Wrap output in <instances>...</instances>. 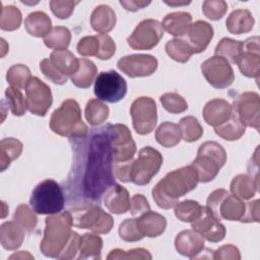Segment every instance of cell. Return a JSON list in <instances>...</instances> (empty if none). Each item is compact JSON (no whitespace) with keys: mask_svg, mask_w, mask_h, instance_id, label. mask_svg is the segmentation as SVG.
Listing matches in <instances>:
<instances>
[{"mask_svg":"<svg viewBox=\"0 0 260 260\" xmlns=\"http://www.w3.org/2000/svg\"><path fill=\"white\" fill-rule=\"evenodd\" d=\"M164 36L161 23L155 19H144L138 23L128 37L127 43L133 50H150L154 48Z\"/></svg>","mask_w":260,"mask_h":260,"instance_id":"obj_13","label":"cell"},{"mask_svg":"<svg viewBox=\"0 0 260 260\" xmlns=\"http://www.w3.org/2000/svg\"><path fill=\"white\" fill-rule=\"evenodd\" d=\"M100 41V51L96 58L101 60L111 59L116 52V44L113 39L105 34L96 35Z\"/></svg>","mask_w":260,"mask_h":260,"instance_id":"obj_54","label":"cell"},{"mask_svg":"<svg viewBox=\"0 0 260 260\" xmlns=\"http://www.w3.org/2000/svg\"><path fill=\"white\" fill-rule=\"evenodd\" d=\"M152 258L151 254L143 248H136L131 249L129 251H124L121 249H114L112 250L109 255L107 256L108 260H116V259H146L150 260Z\"/></svg>","mask_w":260,"mask_h":260,"instance_id":"obj_50","label":"cell"},{"mask_svg":"<svg viewBox=\"0 0 260 260\" xmlns=\"http://www.w3.org/2000/svg\"><path fill=\"white\" fill-rule=\"evenodd\" d=\"M213 38V27L206 21L197 20L192 23L184 36V40L190 46L193 54L203 52Z\"/></svg>","mask_w":260,"mask_h":260,"instance_id":"obj_18","label":"cell"},{"mask_svg":"<svg viewBox=\"0 0 260 260\" xmlns=\"http://www.w3.org/2000/svg\"><path fill=\"white\" fill-rule=\"evenodd\" d=\"M182 139L186 142H194L201 138L203 129L198 120L193 116H187L180 120L179 123Z\"/></svg>","mask_w":260,"mask_h":260,"instance_id":"obj_42","label":"cell"},{"mask_svg":"<svg viewBox=\"0 0 260 260\" xmlns=\"http://www.w3.org/2000/svg\"><path fill=\"white\" fill-rule=\"evenodd\" d=\"M76 4H78L77 1H50V7L52 12L60 19L68 18L72 14Z\"/></svg>","mask_w":260,"mask_h":260,"instance_id":"obj_53","label":"cell"},{"mask_svg":"<svg viewBox=\"0 0 260 260\" xmlns=\"http://www.w3.org/2000/svg\"><path fill=\"white\" fill-rule=\"evenodd\" d=\"M129 210L132 215L140 216L143 213L150 210V206L148 204L147 199L142 194H135L132 196L130 200Z\"/></svg>","mask_w":260,"mask_h":260,"instance_id":"obj_57","label":"cell"},{"mask_svg":"<svg viewBox=\"0 0 260 260\" xmlns=\"http://www.w3.org/2000/svg\"><path fill=\"white\" fill-rule=\"evenodd\" d=\"M103 240L100 236L86 233L80 238L78 259H101Z\"/></svg>","mask_w":260,"mask_h":260,"instance_id":"obj_33","label":"cell"},{"mask_svg":"<svg viewBox=\"0 0 260 260\" xmlns=\"http://www.w3.org/2000/svg\"><path fill=\"white\" fill-rule=\"evenodd\" d=\"M25 30L32 37L45 38L52 29L50 17L43 11H34L29 13L24 20Z\"/></svg>","mask_w":260,"mask_h":260,"instance_id":"obj_28","label":"cell"},{"mask_svg":"<svg viewBox=\"0 0 260 260\" xmlns=\"http://www.w3.org/2000/svg\"><path fill=\"white\" fill-rule=\"evenodd\" d=\"M191 228L203 239L212 243H218L222 241L226 233L225 226L205 207L203 208L201 216L191 222Z\"/></svg>","mask_w":260,"mask_h":260,"instance_id":"obj_17","label":"cell"},{"mask_svg":"<svg viewBox=\"0 0 260 260\" xmlns=\"http://www.w3.org/2000/svg\"><path fill=\"white\" fill-rule=\"evenodd\" d=\"M228 194L229 192L225 189H216L212 191L206 200V205L204 206L212 215H214L219 220H220L219 213H218L219 206Z\"/></svg>","mask_w":260,"mask_h":260,"instance_id":"obj_52","label":"cell"},{"mask_svg":"<svg viewBox=\"0 0 260 260\" xmlns=\"http://www.w3.org/2000/svg\"><path fill=\"white\" fill-rule=\"evenodd\" d=\"M49 60L52 65L66 77L74 75L79 67V59H77L67 49L53 51Z\"/></svg>","mask_w":260,"mask_h":260,"instance_id":"obj_26","label":"cell"},{"mask_svg":"<svg viewBox=\"0 0 260 260\" xmlns=\"http://www.w3.org/2000/svg\"><path fill=\"white\" fill-rule=\"evenodd\" d=\"M254 17L248 9H236L225 21L226 29L234 35L249 32L254 27Z\"/></svg>","mask_w":260,"mask_h":260,"instance_id":"obj_27","label":"cell"},{"mask_svg":"<svg viewBox=\"0 0 260 260\" xmlns=\"http://www.w3.org/2000/svg\"><path fill=\"white\" fill-rule=\"evenodd\" d=\"M104 202L108 210L112 213L123 214L129 210V193L126 188L115 183L105 192Z\"/></svg>","mask_w":260,"mask_h":260,"instance_id":"obj_21","label":"cell"},{"mask_svg":"<svg viewBox=\"0 0 260 260\" xmlns=\"http://www.w3.org/2000/svg\"><path fill=\"white\" fill-rule=\"evenodd\" d=\"M175 247L179 254L194 259L203 251L204 239L193 230H185L177 235Z\"/></svg>","mask_w":260,"mask_h":260,"instance_id":"obj_19","label":"cell"},{"mask_svg":"<svg viewBox=\"0 0 260 260\" xmlns=\"http://www.w3.org/2000/svg\"><path fill=\"white\" fill-rule=\"evenodd\" d=\"M241 73L247 77H254L258 80L260 73V55L259 53L243 51L237 63Z\"/></svg>","mask_w":260,"mask_h":260,"instance_id":"obj_38","label":"cell"},{"mask_svg":"<svg viewBox=\"0 0 260 260\" xmlns=\"http://www.w3.org/2000/svg\"><path fill=\"white\" fill-rule=\"evenodd\" d=\"M100 51V41L98 36H87L82 38L77 44V52L83 57L98 56Z\"/></svg>","mask_w":260,"mask_h":260,"instance_id":"obj_51","label":"cell"},{"mask_svg":"<svg viewBox=\"0 0 260 260\" xmlns=\"http://www.w3.org/2000/svg\"><path fill=\"white\" fill-rule=\"evenodd\" d=\"M234 113L240 118L245 126L253 127L259 131L260 125V99L253 91L241 93L233 104Z\"/></svg>","mask_w":260,"mask_h":260,"instance_id":"obj_15","label":"cell"},{"mask_svg":"<svg viewBox=\"0 0 260 260\" xmlns=\"http://www.w3.org/2000/svg\"><path fill=\"white\" fill-rule=\"evenodd\" d=\"M192 24V16L189 12L177 11L169 13L165 16L161 26L162 28L172 36L184 37L190 25Z\"/></svg>","mask_w":260,"mask_h":260,"instance_id":"obj_24","label":"cell"},{"mask_svg":"<svg viewBox=\"0 0 260 260\" xmlns=\"http://www.w3.org/2000/svg\"><path fill=\"white\" fill-rule=\"evenodd\" d=\"M116 21L117 18L115 11L105 4L96 6L90 16L91 27L100 34L107 35V32L114 28Z\"/></svg>","mask_w":260,"mask_h":260,"instance_id":"obj_25","label":"cell"},{"mask_svg":"<svg viewBox=\"0 0 260 260\" xmlns=\"http://www.w3.org/2000/svg\"><path fill=\"white\" fill-rule=\"evenodd\" d=\"M244 50L259 53V37H251L244 43Z\"/></svg>","mask_w":260,"mask_h":260,"instance_id":"obj_61","label":"cell"},{"mask_svg":"<svg viewBox=\"0 0 260 260\" xmlns=\"http://www.w3.org/2000/svg\"><path fill=\"white\" fill-rule=\"evenodd\" d=\"M107 129L112 146L113 162H125L133 159L136 153V144L129 128L124 124H109Z\"/></svg>","mask_w":260,"mask_h":260,"instance_id":"obj_11","label":"cell"},{"mask_svg":"<svg viewBox=\"0 0 260 260\" xmlns=\"http://www.w3.org/2000/svg\"><path fill=\"white\" fill-rule=\"evenodd\" d=\"M244 51V43L230 38H223L215 47V56L224 58L226 61L236 64Z\"/></svg>","mask_w":260,"mask_h":260,"instance_id":"obj_36","label":"cell"},{"mask_svg":"<svg viewBox=\"0 0 260 260\" xmlns=\"http://www.w3.org/2000/svg\"><path fill=\"white\" fill-rule=\"evenodd\" d=\"M157 59L152 55L135 54L119 59L118 68L131 78L149 76L157 69Z\"/></svg>","mask_w":260,"mask_h":260,"instance_id":"obj_16","label":"cell"},{"mask_svg":"<svg viewBox=\"0 0 260 260\" xmlns=\"http://www.w3.org/2000/svg\"><path fill=\"white\" fill-rule=\"evenodd\" d=\"M130 115L134 130L140 135H146L153 131L157 121L156 104L149 96L136 99L130 108Z\"/></svg>","mask_w":260,"mask_h":260,"instance_id":"obj_10","label":"cell"},{"mask_svg":"<svg viewBox=\"0 0 260 260\" xmlns=\"http://www.w3.org/2000/svg\"><path fill=\"white\" fill-rule=\"evenodd\" d=\"M120 4L128 11H137L150 4V1H138V0H121Z\"/></svg>","mask_w":260,"mask_h":260,"instance_id":"obj_60","label":"cell"},{"mask_svg":"<svg viewBox=\"0 0 260 260\" xmlns=\"http://www.w3.org/2000/svg\"><path fill=\"white\" fill-rule=\"evenodd\" d=\"M119 236L126 242H137L143 238L140 233L136 218H127L119 226Z\"/></svg>","mask_w":260,"mask_h":260,"instance_id":"obj_49","label":"cell"},{"mask_svg":"<svg viewBox=\"0 0 260 260\" xmlns=\"http://www.w3.org/2000/svg\"><path fill=\"white\" fill-rule=\"evenodd\" d=\"M246 203L235 195L228 194L219 206V218L241 221L245 214Z\"/></svg>","mask_w":260,"mask_h":260,"instance_id":"obj_30","label":"cell"},{"mask_svg":"<svg viewBox=\"0 0 260 260\" xmlns=\"http://www.w3.org/2000/svg\"><path fill=\"white\" fill-rule=\"evenodd\" d=\"M5 98L7 106L14 116L19 117L25 114L26 103L20 89L12 86L7 87L5 90Z\"/></svg>","mask_w":260,"mask_h":260,"instance_id":"obj_45","label":"cell"},{"mask_svg":"<svg viewBox=\"0 0 260 260\" xmlns=\"http://www.w3.org/2000/svg\"><path fill=\"white\" fill-rule=\"evenodd\" d=\"M258 190V179L246 174L236 176L231 183V192L233 195L248 200L252 198Z\"/></svg>","mask_w":260,"mask_h":260,"instance_id":"obj_29","label":"cell"},{"mask_svg":"<svg viewBox=\"0 0 260 260\" xmlns=\"http://www.w3.org/2000/svg\"><path fill=\"white\" fill-rule=\"evenodd\" d=\"M24 229L15 220L5 221L0 226V243L6 250L18 249L24 240Z\"/></svg>","mask_w":260,"mask_h":260,"instance_id":"obj_23","label":"cell"},{"mask_svg":"<svg viewBox=\"0 0 260 260\" xmlns=\"http://www.w3.org/2000/svg\"><path fill=\"white\" fill-rule=\"evenodd\" d=\"M21 20V12L18 8L13 5H7L2 7L0 16V27L2 30L12 31L19 28Z\"/></svg>","mask_w":260,"mask_h":260,"instance_id":"obj_44","label":"cell"},{"mask_svg":"<svg viewBox=\"0 0 260 260\" xmlns=\"http://www.w3.org/2000/svg\"><path fill=\"white\" fill-rule=\"evenodd\" d=\"M156 141L164 147H174L182 139L179 125L172 122L161 123L155 131Z\"/></svg>","mask_w":260,"mask_h":260,"instance_id":"obj_35","label":"cell"},{"mask_svg":"<svg viewBox=\"0 0 260 260\" xmlns=\"http://www.w3.org/2000/svg\"><path fill=\"white\" fill-rule=\"evenodd\" d=\"M73 226L88 229L95 234H108L113 225V217L96 204H84L69 210Z\"/></svg>","mask_w":260,"mask_h":260,"instance_id":"obj_7","label":"cell"},{"mask_svg":"<svg viewBox=\"0 0 260 260\" xmlns=\"http://www.w3.org/2000/svg\"><path fill=\"white\" fill-rule=\"evenodd\" d=\"M98 68L94 63L88 59H79V67L74 75L71 76V82L79 88H88L95 78Z\"/></svg>","mask_w":260,"mask_h":260,"instance_id":"obj_34","label":"cell"},{"mask_svg":"<svg viewBox=\"0 0 260 260\" xmlns=\"http://www.w3.org/2000/svg\"><path fill=\"white\" fill-rule=\"evenodd\" d=\"M162 165V156L160 152L150 146L141 148L138 156L131 160L130 166V182L144 186L158 173Z\"/></svg>","mask_w":260,"mask_h":260,"instance_id":"obj_8","label":"cell"},{"mask_svg":"<svg viewBox=\"0 0 260 260\" xmlns=\"http://www.w3.org/2000/svg\"><path fill=\"white\" fill-rule=\"evenodd\" d=\"M198 175L192 165L168 173L152 189V198L164 209L175 207L180 197L196 188Z\"/></svg>","mask_w":260,"mask_h":260,"instance_id":"obj_2","label":"cell"},{"mask_svg":"<svg viewBox=\"0 0 260 260\" xmlns=\"http://www.w3.org/2000/svg\"><path fill=\"white\" fill-rule=\"evenodd\" d=\"M83 145L80 165L74 168L75 177L79 180L80 195L84 199L99 201L115 184L113 153L107 126L94 130Z\"/></svg>","mask_w":260,"mask_h":260,"instance_id":"obj_1","label":"cell"},{"mask_svg":"<svg viewBox=\"0 0 260 260\" xmlns=\"http://www.w3.org/2000/svg\"><path fill=\"white\" fill-rule=\"evenodd\" d=\"M246 130L245 124L240 120V118L234 113H232L231 118L218 127L214 128V132L224 140L235 141L240 139Z\"/></svg>","mask_w":260,"mask_h":260,"instance_id":"obj_32","label":"cell"},{"mask_svg":"<svg viewBox=\"0 0 260 260\" xmlns=\"http://www.w3.org/2000/svg\"><path fill=\"white\" fill-rule=\"evenodd\" d=\"M159 101L164 109L171 114L183 113L188 109L186 100L177 92H166L160 95Z\"/></svg>","mask_w":260,"mask_h":260,"instance_id":"obj_47","label":"cell"},{"mask_svg":"<svg viewBox=\"0 0 260 260\" xmlns=\"http://www.w3.org/2000/svg\"><path fill=\"white\" fill-rule=\"evenodd\" d=\"M137 226L143 237L155 238L160 236L167 228V219L159 213L147 211L136 218Z\"/></svg>","mask_w":260,"mask_h":260,"instance_id":"obj_22","label":"cell"},{"mask_svg":"<svg viewBox=\"0 0 260 260\" xmlns=\"http://www.w3.org/2000/svg\"><path fill=\"white\" fill-rule=\"evenodd\" d=\"M166 52L170 58L179 62L186 63L189 61L193 52L188 43L183 38H175L166 44Z\"/></svg>","mask_w":260,"mask_h":260,"instance_id":"obj_39","label":"cell"},{"mask_svg":"<svg viewBox=\"0 0 260 260\" xmlns=\"http://www.w3.org/2000/svg\"><path fill=\"white\" fill-rule=\"evenodd\" d=\"M109 107L99 99H91L86 103L84 115L86 121L92 126L103 124L109 117Z\"/></svg>","mask_w":260,"mask_h":260,"instance_id":"obj_37","label":"cell"},{"mask_svg":"<svg viewBox=\"0 0 260 260\" xmlns=\"http://www.w3.org/2000/svg\"><path fill=\"white\" fill-rule=\"evenodd\" d=\"M201 72L206 81L217 89L226 88L235 80L234 70L229 61L219 56H213L201 64Z\"/></svg>","mask_w":260,"mask_h":260,"instance_id":"obj_14","label":"cell"},{"mask_svg":"<svg viewBox=\"0 0 260 260\" xmlns=\"http://www.w3.org/2000/svg\"><path fill=\"white\" fill-rule=\"evenodd\" d=\"M29 205L38 214L51 215L61 212L65 205L62 187L52 179L44 180L32 190Z\"/></svg>","mask_w":260,"mask_h":260,"instance_id":"obj_5","label":"cell"},{"mask_svg":"<svg viewBox=\"0 0 260 260\" xmlns=\"http://www.w3.org/2000/svg\"><path fill=\"white\" fill-rule=\"evenodd\" d=\"M228 9V4L223 0H206L202 4L203 14L210 20L222 18Z\"/></svg>","mask_w":260,"mask_h":260,"instance_id":"obj_48","label":"cell"},{"mask_svg":"<svg viewBox=\"0 0 260 260\" xmlns=\"http://www.w3.org/2000/svg\"><path fill=\"white\" fill-rule=\"evenodd\" d=\"M30 70L27 66L23 64H14L12 65L6 74L7 82L10 86L22 89L25 88L28 80L30 79Z\"/></svg>","mask_w":260,"mask_h":260,"instance_id":"obj_43","label":"cell"},{"mask_svg":"<svg viewBox=\"0 0 260 260\" xmlns=\"http://www.w3.org/2000/svg\"><path fill=\"white\" fill-rule=\"evenodd\" d=\"M225 161L224 148L215 141H206L200 145L197 156L191 165L197 172L198 181L208 183L217 176Z\"/></svg>","mask_w":260,"mask_h":260,"instance_id":"obj_6","label":"cell"},{"mask_svg":"<svg viewBox=\"0 0 260 260\" xmlns=\"http://www.w3.org/2000/svg\"><path fill=\"white\" fill-rule=\"evenodd\" d=\"M72 215L70 211H61L46 218L44 237L40 244L42 253L51 258H57L68 244L72 230Z\"/></svg>","mask_w":260,"mask_h":260,"instance_id":"obj_3","label":"cell"},{"mask_svg":"<svg viewBox=\"0 0 260 260\" xmlns=\"http://www.w3.org/2000/svg\"><path fill=\"white\" fill-rule=\"evenodd\" d=\"M40 69L41 71L43 72V74L48 78L50 79L52 82L56 83V84H64L66 83L67 81V78L66 76L62 75L53 65L52 63L50 62L49 59H43L41 62H40Z\"/></svg>","mask_w":260,"mask_h":260,"instance_id":"obj_55","label":"cell"},{"mask_svg":"<svg viewBox=\"0 0 260 260\" xmlns=\"http://www.w3.org/2000/svg\"><path fill=\"white\" fill-rule=\"evenodd\" d=\"M260 210V200L256 199L246 203V210L242 222H259V211Z\"/></svg>","mask_w":260,"mask_h":260,"instance_id":"obj_59","label":"cell"},{"mask_svg":"<svg viewBox=\"0 0 260 260\" xmlns=\"http://www.w3.org/2000/svg\"><path fill=\"white\" fill-rule=\"evenodd\" d=\"M13 219L17 221L27 233H31L38 223V217L35 214V211L26 204H19L17 206Z\"/></svg>","mask_w":260,"mask_h":260,"instance_id":"obj_46","label":"cell"},{"mask_svg":"<svg viewBox=\"0 0 260 260\" xmlns=\"http://www.w3.org/2000/svg\"><path fill=\"white\" fill-rule=\"evenodd\" d=\"M203 206L194 200H184L175 205V215L184 222H193L203 212Z\"/></svg>","mask_w":260,"mask_h":260,"instance_id":"obj_40","label":"cell"},{"mask_svg":"<svg viewBox=\"0 0 260 260\" xmlns=\"http://www.w3.org/2000/svg\"><path fill=\"white\" fill-rule=\"evenodd\" d=\"M51 130L68 138H84L88 128L81 118V110L75 100L68 99L56 109L50 119Z\"/></svg>","mask_w":260,"mask_h":260,"instance_id":"obj_4","label":"cell"},{"mask_svg":"<svg viewBox=\"0 0 260 260\" xmlns=\"http://www.w3.org/2000/svg\"><path fill=\"white\" fill-rule=\"evenodd\" d=\"M213 259H224V260H240L241 254L239 249L234 245H224L219 247L216 251H212Z\"/></svg>","mask_w":260,"mask_h":260,"instance_id":"obj_58","label":"cell"},{"mask_svg":"<svg viewBox=\"0 0 260 260\" xmlns=\"http://www.w3.org/2000/svg\"><path fill=\"white\" fill-rule=\"evenodd\" d=\"M23 149L22 143L13 137L3 138L0 141V167L1 172H4L10 162L19 157Z\"/></svg>","mask_w":260,"mask_h":260,"instance_id":"obj_31","label":"cell"},{"mask_svg":"<svg viewBox=\"0 0 260 260\" xmlns=\"http://www.w3.org/2000/svg\"><path fill=\"white\" fill-rule=\"evenodd\" d=\"M18 258H29V259H34V256H31L30 254H28L27 251H19L17 254H13L9 257V259H18Z\"/></svg>","mask_w":260,"mask_h":260,"instance_id":"obj_62","label":"cell"},{"mask_svg":"<svg viewBox=\"0 0 260 260\" xmlns=\"http://www.w3.org/2000/svg\"><path fill=\"white\" fill-rule=\"evenodd\" d=\"M93 91L101 101L117 103L126 95L127 82L122 75L114 70L103 71L95 77Z\"/></svg>","mask_w":260,"mask_h":260,"instance_id":"obj_9","label":"cell"},{"mask_svg":"<svg viewBox=\"0 0 260 260\" xmlns=\"http://www.w3.org/2000/svg\"><path fill=\"white\" fill-rule=\"evenodd\" d=\"M165 3L166 4H168V5H171V6H181V5H187V4H189L190 2H177V1H165Z\"/></svg>","mask_w":260,"mask_h":260,"instance_id":"obj_63","label":"cell"},{"mask_svg":"<svg viewBox=\"0 0 260 260\" xmlns=\"http://www.w3.org/2000/svg\"><path fill=\"white\" fill-rule=\"evenodd\" d=\"M80 238L81 237L76 232L72 231V234H71V237H70V240H69L68 244L66 245L64 250L60 253V255L57 257V259L69 260V259L75 258L76 253L79 251Z\"/></svg>","mask_w":260,"mask_h":260,"instance_id":"obj_56","label":"cell"},{"mask_svg":"<svg viewBox=\"0 0 260 260\" xmlns=\"http://www.w3.org/2000/svg\"><path fill=\"white\" fill-rule=\"evenodd\" d=\"M25 103L31 114L44 117L53 103L51 88L40 78L30 77L25 86Z\"/></svg>","mask_w":260,"mask_h":260,"instance_id":"obj_12","label":"cell"},{"mask_svg":"<svg viewBox=\"0 0 260 260\" xmlns=\"http://www.w3.org/2000/svg\"><path fill=\"white\" fill-rule=\"evenodd\" d=\"M71 41V32L65 26H55L44 38L45 45L54 50H65Z\"/></svg>","mask_w":260,"mask_h":260,"instance_id":"obj_41","label":"cell"},{"mask_svg":"<svg viewBox=\"0 0 260 260\" xmlns=\"http://www.w3.org/2000/svg\"><path fill=\"white\" fill-rule=\"evenodd\" d=\"M232 113L233 107L230 103L222 99H213L204 106L202 116L208 125L215 128L226 122Z\"/></svg>","mask_w":260,"mask_h":260,"instance_id":"obj_20","label":"cell"}]
</instances>
